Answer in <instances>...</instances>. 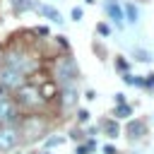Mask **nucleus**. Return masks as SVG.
<instances>
[{"mask_svg": "<svg viewBox=\"0 0 154 154\" xmlns=\"http://www.w3.org/2000/svg\"><path fill=\"white\" fill-rule=\"evenodd\" d=\"M77 118H79V123H87V120H89V111H87V108H79V111H77Z\"/></svg>", "mask_w": 154, "mask_h": 154, "instance_id": "nucleus-14", "label": "nucleus"}, {"mask_svg": "<svg viewBox=\"0 0 154 154\" xmlns=\"http://www.w3.org/2000/svg\"><path fill=\"white\" fill-rule=\"evenodd\" d=\"M75 154H87V147H77V152Z\"/></svg>", "mask_w": 154, "mask_h": 154, "instance_id": "nucleus-23", "label": "nucleus"}, {"mask_svg": "<svg viewBox=\"0 0 154 154\" xmlns=\"http://www.w3.org/2000/svg\"><path fill=\"white\" fill-rule=\"evenodd\" d=\"M17 101H19L22 106L34 108V106H38V103H41V91H38L36 87H22V89H19V94H17Z\"/></svg>", "mask_w": 154, "mask_h": 154, "instance_id": "nucleus-3", "label": "nucleus"}, {"mask_svg": "<svg viewBox=\"0 0 154 154\" xmlns=\"http://www.w3.org/2000/svg\"><path fill=\"white\" fill-rule=\"evenodd\" d=\"M87 2H94V0H87Z\"/></svg>", "mask_w": 154, "mask_h": 154, "instance_id": "nucleus-24", "label": "nucleus"}, {"mask_svg": "<svg viewBox=\"0 0 154 154\" xmlns=\"http://www.w3.org/2000/svg\"><path fill=\"white\" fill-rule=\"evenodd\" d=\"M116 101L118 103H125V94H116Z\"/></svg>", "mask_w": 154, "mask_h": 154, "instance_id": "nucleus-21", "label": "nucleus"}, {"mask_svg": "<svg viewBox=\"0 0 154 154\" xmlns=\"http://www.w3.org/2000/svg\"><path fill=\"white\" fill-rule=\"evenodd\" d=\"M77 75H79V70H77V63L72 58H60L55 63V79H58L60 89L72 87L77 82Z\"/></svg>", "mask_w": 154, "mask_h": 154, "instance_id": "nucleus-2", "label": "nucleus"}, {"mask_svg": "<svg viewBox=\"0 0 154 154\" xmlns=\"http://www.w3.org/2000/svg\"><path fill=\"white\" fill-rule=\"evenodd\" d=\"M17 116V108H14V103L12 101H7V99H0V123H7V120H12Z\"/></svg>", "mask_w": 154, "mask_h": 154, "instance_id": "nucleus-6", "label": "nucleus"}, {"mask_svg": "<svg viewBox=\"0 0 154 154\" xmlns=\"http://www.w3.org/2000/svg\"><path fill=\"white\" fill-rule=\"evenodd\" d=\"M14 7H17V10H29V7H34V5H31L29 0H17V2H14Z\"/></svg>", "mask_w": 154, "mask_h": 154, "instance_id": "nucleus-15", "label": "nucleus"}, {"mask_svg": "<svg viewBox=\"0 0 154 154\" xmlns=\"http://www.w3.org/2000/svg\"><path fill=\"white\" fill-rule=\"evenodd\" d=\"M142 132H144V123H142V120H137V123H130V125H128V135H130V140L142 137Z\"/></svg>", "mask_w": 154, "mask_h": 154, "instance_id": "nucleus-8", "label": "nucleus"}, {"mask_svg": "<svg viewBox=\"0 0 154 154\" xmlns=\"http://www.w3.org/2000/svg\"><path fill=\"white\" fill-rule=\"evenodd\" d=\"M116 116H118V118H128V116H130V106H125V103H118V108H116Z\"/></svg>", "mask_w": 154, "mask_h": 154, "instance_id": "nucleus-12", "label": "nucleus"}, {"mask_svg": "<svg viewBox=\"0 0 154 154\" xmlns=\"http://www.w3.org/2000/svg\"><path fill=\"white\" fill-rule=\"evenodd\" d=\"M106 12H108V17L116 22V26H123V24H125V17H123V7H120L118 2L108 0V2H106Z\"/></svg>", "mask_w": 154, "mask_h": 154, "instance_id": "nucleus-5", "label": "nucleus"}, {"mask_svg": "<svg viewBox=\"0 0 154 154\" xmlns=\"http://www.w3.org/2000/svg\"><path fill=\"white\" fill-rule=\"evenodd\" d=\"M17 140H19V130H17V128H12V125L0 128V152L12 149V147L17 144Z\"/></svg>", "mask_w": 154, "mask_h": 154, "instance_id": "nucleus-4", "label": "nucleus"}, {"mask_svg": "<svg viewBox=\"0 0 154 154\" xmlns=\"http://www.w3.org/2000/svg\"><path fill=\"white\" fill-rule=\"evenodd\" d=\"M123 79H125L128 84H142V79H140V77H135V75H125Z\"/></svg>", "mask_w": 154, "mask_h": 154, "instance_id": "nucleus-16", "label": "nucleus"}, {"mask_svg": "<svg viewBox=\"0 0 154 154\" xmlns=\"http://www.w3.org/2000/svg\"><path fill=\"white\" fill-rule=\"evenodd\" d=\"M132 58L140 60V63H149V60H152V53L144 51V48H132Z\"/></svg>", "mask_w": 154, "mask_h": 154, "instance_id": "nucleus-10", "label": "nucleus"}, {"mask_svg": "<svg viewBox=\"0 0 154 154\" xmlns=\"http://www.w3.org/2000/svg\"><path fill=\"white\" fill-rule=\"evenodd\" d=\"M41 154H48V152H41Z\"/></svg>", "mask_w": 154, "mask_h": 154, "instance_id": "nucleus-25", "label": "nucleus"}, {"mask_svg": "<svg viewBox=\"0 0 154 154\" xmlns=\"http://www.w3.org/2000/svg\"><path fill=\"white\" fill-rule=\"evenodd\" d=\"M106 132H108L111 137H116V135H118V125H113V123H106Z\"/></svg>", "mask_w": 154, "mask_h": 154, "instance_id": "nucleus-17", "label": "nucleus"}, {"mask_svg": "<svg viewBox=\"0 0 154 154\" xmlns=\"http://www.w3.org/2000/svg\"><path fill=\"white\" fill-rule=\"evenodd\" d=\"M29 65H24L22 60L17 58H10V63L0 70V84L2 87H19L24 82V75H26Z\"/></svg>", "mask_w": 154, "mask_h": 154, "instance_id": "nucleus-1", "label": "nucleus"}, {"mask_svg": "<svg viewBox=\"0 0 154 154\" xmlns=\"http://www.w3.org/2000/svg\"><path fill=\"white\" fill-rule=\"evenodd\" d=\"M75 87H65L63 89V106H72L75 103Z\"/></svg>", "mask_w": 154, "mask_h": 154, "instance_id": "nucleus-11", "label": "nucleus"}, {"mask_svg": "<svg viewBox=\"0 0 154 154\" xmlns=\"http://www.w3.org/2000/svg\"><path fill=\"white\" fill-rule=\"evenodd\" d=\"M55 144H63V137H51L48 140V147H55Z\"/></svg>", "mask_w": 154, "mask_h": 154, "instance_id": "nucleus-20", "label": "nucleus"}, {"mask_svg": "<svg viewBox=\"0 0 154 154\" xmlns=\"http://www.w3.org/2000/svg\"><path fill=\"white\" fill-rule=\"evenodd\" d=\"M70 17H72V19H75V22H79V19H82V17H84V12H82V7H75V10H72V12H70Z\"/></svg>", "mask_w": 154, "mask_h": 154, "instance_id": "nucleus-13", "label": "nucleus"}, {"mask_svg": "<svg viewBox=\"0 0 154 154\" xmlns=\"http://www.w3.org/2000/svg\"><path fill=\"white\" fill-rule=\"evenodd\" d=\"M142 84H147V87H154V72H149V75H147V79H142Z\"/></svg>", "mask_w": 154, "mask_h": 154, "instance_id": "nucleus-19", "label": "nucleus"}, {"mask_svg": "<svg viewBox=\"0 0 154 154\" xmlns=\"http://www.w3.org/2000/svg\"><path fill=\"white\" fill-rule=\"evenodd\" d=\"M103 152H106V154H116V149H113L111 144H106V147H103Z\"/></svg>", "mask_w": 154, "mask_h": 154, "instance_id": "nucleus-22", "label": "nucleus"}, {"mask_svg": "<svg viewBox=\"0 0 154 154\" xmlns=\"http://www.w3.org/2000/svg\"><path fill=\"white\" fill-rule=\"evenodd\" d=\"M38 12H41V14H46V17L51 19V22H58V24L63 22L60 12H58V10H53V7H48V5H38Z\"/></svg>", "mask_w": 154, "mask_h": 154, "instance_id": "nucleus-7", "label": "nucleus"}, {"mask_svg": "<svg viewBox=\"0 0 154 154\" xmlns=\"http://www.w3.org/2000/svg\"><path fill=\"white\" fill-rule=\"evenodd\" d=\"M96 29H99V34H101V36H108V34H111V29H108L106 24H99Z\"/></svg>", "mask_w": 154, "mask_h": 154, "instance_id": "nucleus-18", "label": "nucleus"}, {"mask_svg": "<svg viewBox=\"0 0 154 154\" xmlns=\"http://www.w3.org/2000/svg\"><path fill=\"white\" fill-rule=\"evenodd\" d=\"M123 17H125V22L135 24V22H137V17H140V12H137V7L130 2V5H125V10H123Z\"/></svg>", "mask_w": 154, "mask_h": 154, "instance_id": "nucleus-9", "label": "nucleus"}]
</instances>
